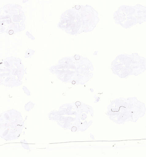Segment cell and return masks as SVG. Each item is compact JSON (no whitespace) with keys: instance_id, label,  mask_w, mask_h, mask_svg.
<instances>
[{"instance_id":"1","label":"cell","mask_w":146,"mask_h":157,"mask_svg":"<svg viewBox=\"0 0 146 157\" xmlns=\"http://www.w3.org/2000/svg\"><path fill=\"white\" fill-rule=\"evenodd\" d=\"M113 73L121 78L137 76L146 70V59L137 53L123 54L117 56L112 62Z\"/></svg>"},{"instance_id":"3","label":"cell","mask_w":146,"mask_h":157,"mask_svg":"<svg viewBox=\"0 0 146 157\" xmlns=\"http://www.w3.org/2000/svg\"><path fill=\"white\" fill-rule=\"evenodd\" d=\"M9 33L10 34H12L13 33V30H10L9 31Z\"/></svg>"},{"instance_id":"2","label":"cell","mask_w":146,"mask_h":157,"mask_svg":"<svg viewBox=\"0 0 146 157\" xmlns=\"http://www.w3.org/2000/svg\"><path fill=\"white\" fill-rule=\"evenodd\" d=\"M115 12L114 18L115 22L125 28L130 27L138 23H142L145 20L146 8L140 5L135 6H123Z\"/></svg>"}]
</instances>
